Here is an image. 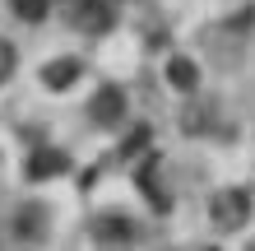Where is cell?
<instances>
[{"instance_id": "cell-2", "label": "cell", "mask_w": 255, "mask_h": 251, "mask_svg": "<svg viewBox=\"0 0 255 251\" xmlns=\"http://www.w3.org/2000/svg\"><path fill=\"white\" fill-rule=\"evenodd\" d=\"M65 9H70V23L79 28V33H107L112 19H116L107 0H70Z\"/></svg>"}, {"instance_id": "cell-11", "label": "cell", "mask_w": 255, "mask_h": 251, "mask_svg": "<svg viewBox=\"0 0 255 251\" xmlns=\"http://www.w3.org/2000/svg\"><path fill=\"white\" fill-rule=\"evenodd\" d=\"M246 251H255V242H251V247H246Z\"/></svg>"}, {"instance_id": "cell-9", "label": "cell", "mask_w": 255, "mask_h": 251, "mask_svg": "<svg viewBox=\"0 0 255 251\" xmlns=\"http://www.w3.org/2000/svg\"><path fill=\"white\" fill-rule=\"evenodd\" d=\"M14 9H19L23 19H42V14L51 9V0H14Z\"/></svg>"}, {"instance_id": "cell-8", "label": "cell", "mask_w": 255, "mask_h": 251, "mask_svg": "<svg viewBox=\"0 0 255 251\" xmlns=\"http://www.w3.org/2000/svg\"><path fill=\"white\" fill-rule=\"evenodd\" d=\"M74 75H79V65H74V61H61V65H47V84L51 88H65Z\"/></svg>"}, {"instance_id": "cell-1", "label": "cell", "mask_w": 255, "mask_h": 251, "mask_svg": "<svg viewBox=\"0 0 255 251\" xmlns=\"http://www.w3.org/2000/svg\"><path fill=\"white\" fill-rule=\"evenodd\" d=\"M209 214H214V224L223 233H237L251 219V196L246 191H218V196L209 200Z\"/></svg>"}, {"instance_id": "cell-6", "label": "cell", "mask_w": 255, "mask_h": 251, "mask_svg": "<svg viewBox=\"0 0 255 251\" xmlns=\"http://www.w3.org/2000/svg\"><path fill=\"white\" fill-rule=\"evenodd\" d=\"M61 168H65V158L56 154V149H37V154H33V168H28V172H33V177H51V172H61Z\"/></svg>"}, {"instance_id": "cell-10", "label": "cell", "mask_w": 255, "mask_h": 251, "mask_svg": "<svg viewBox=\"0 0 255 251\" xmlns=\"http://www.w3.org/2000/svg\"><path fill=\"white\" fill-rule=\"evenodd\" d=\"M14 75V47H5V42H0V84H5Z\"/></svg>"}, {"instance_id": "cell-5", "label": "cell", "mask_w": 255, "mask_h": 251, "mask_svg": "<svg viewBox=\"0 0 255 251\" xmlns=\"http://www.w3.org/2000/svg\"><path fill=\"white\" fill-rule=\"evenodd\" d=\"M93 233H98L102 242H130L134 238V224H130L126 214H102L98 224H93Z\"/></svg>"}, {"instance_id": "cell-4", "label": "cell", "mask_w": 255, "mask_h": 251, "mask_svg": "<svg viewBox=\"0 0 255 251\" xmlns=\"http://www.w3.org/2000/svg\"><path fill=\"white\" fill-rule=\"evenodd\" d=\"M88 116L98 126H121L126 121V93L121 88H98L93 102H88Z\"/></svg>"}, {"instance_id": "cell-3", "label": "cell", "mask_w": 255, "mask_h": 251, "mask_svg": "<svg viewBox=\"0 0 255 251\" xmlns=\"http://www.w3.org/2000/svg\"><path fill=\"white\" fill-rule=\"evenodd\" d=\"M9 233H14V242H42V238H47V210H42V205H23V210H14Z\"/></svg>"}, {"instance_id": "cell-7", "label": "cell", "mask_w": 255, "mask_h": 251, "mask_svg": "<svg viewBox=\"0 0 255 251\" xmlns=\"http://www.w3.org/2000/svg\"><path fill=\"white\" fill-rule=\"evenodd\" d=\"M172 84L176 88H195L200 84V70H195L190 61H172Z\"/></svg>"}]
</instances>
